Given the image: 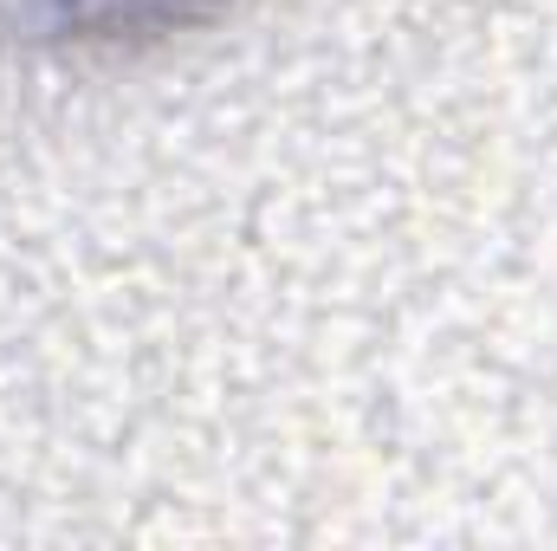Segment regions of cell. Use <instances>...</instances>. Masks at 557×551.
Masks as SVG:
<instances>
[{"label":"cell","mask_w":557,"mask_h":551,"mask_svg":"<svg viewBox=\"0 0 557 551\" xmlns=\"http://www.w3.org/2000/svg\"><path fill=\"white\" fill-rule=\"evenodd\" d=\"M214 7L221 0H72V20H85L98 33H169Z\"/></svg>","instance_id":"6da1fadb"}]
</instances>
